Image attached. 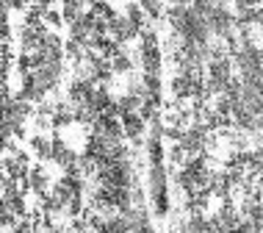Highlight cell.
I'll use <instances>...</instances> for the list:
<instances>
[{
	"instance_id": "3",
	"label": "cell",
	"mask_w": 263,
	"mask_h": 233,
	"mask_svg": "<svg viewBox=\"0 0 263 233\" xmlns=\"http://www.w3.org/2000/svg\"><path fill=\"white\" fill-rule=\"evenodd\" d=\"M172 92H175V97H197V95H202L200 69H186V73H177V78L172 81Z\"/></svg>"
},
{
	"instance_id": "6",
	"label": "cell",
	"mask_w": 263,
	"mask_h": 233,
	"mask_svg": "<svg viewBox=\"0 0 263 233\" xmlns=\"http://www.w3.org/2000/svg\"><path fill=\"white\" fill-rule=\"evenodd\" d=\"M202 147H205V133L200 131V128H191V131H186L183 133V139H180V150L186 153V155H200L202 153Z\"/></svg>"
},
{
	"instance_id": "11",
	"label": "cell",
	"mask_w": 263,
	"mask_h": 233,
	"mask_svg": "<svg viewBox=\"0 0 263 233\" xmlns=\"http://www.w3.org/2000/svg\"><path fill=\"white\" fill-rule=\"evenodd\" d=\"M144 11H150V14H158V11H161V6H158V3H144Z\"/></svg>"
},
{
	"instance_id": "12",
	"label": "cell",
	"mask_w": 263,
	"mask_h": 233,
	"mask_svg": "<svg viewBox=\"0 0 263 233\" xmlns=\"http://www.w3.org/2000/svg\"><path fill=\"white\" fill-rule=\"evenodd\" d=\"M147 233H153V230H147Z\"/></svg>"
},
{
	"instance_id": "10",
	"label": "cell",
	"mask_w": 263,
	"mask_h": 233,
	"mask_svg": "<svg viewBox=\"0 0 263 233\" xmlns=\"http://www.w3.org/2000/svg\"><path fill=\"white\" fill-rule=\"evenodd\" d=\"M111 69H117V73H130V59H127L125 53H114Z\"/></svg>"
},
{
	"instance_id": "5",
	"label": "cell",
	"mask_w": 263,
	"mask_h": 233,
	"mask_svg": "<svg viewBox=\"0 0 263 233\" xmlns=\"http://www.w3.org/2000/svg\"><path fill=\"white\" fill-rule=\"evenodd\" d=\"M141 61H144L147 75H158V69H161V53H158V45H155V37H153V33H144V45H141Z\"/></svg>"
},
{
	"instance_id": "9",
	"label": "cell",
	"mask_w": 263,
	"mask_h": 233,
	"mask_svg": "<svg viewBox=\"0 0 263 233\" xmlns=\"http://www.w3.org/2000/svg\"><path fill=\"white\" fill-rule=\"evenodd\" d=\"M31 147H33V153H36L39 158H50L53 150H55V147L47 142L45 136H33V139H31Z\"/></svg>"
},
{
	"instance_id": "8",
	"label": "cell",
	"mask_w": 263,
	"mask_h": 233,
	"mask_svg": "<svg viewBox=\"0 0 263 233\" xmlns=\"http://www.w3.org/2000/svg\"><path fill=\"white\" fill-rule=\"evenodd\" d=\"M47 186H50V181H47V172H45V169H31V189H33V192H36V194H45L47 192Z\"/></svg>"
},
{
	"instance_id": "4",
	"label": "cell",
	"mask_w": 263,
	"mask_h": 233,
	"mask_svg": "<svg viewBox=\"0 0 263 233\" xmlns=\"http://www.w3.org/2000/svg\"><path fill=\"white\" fill-rule=\"evenodd\" d=\"M205 20H208V28L211 33H216V37H224V39H233V17L227 14L224 9H208V14H205Z\"/></svg>"
},
{
	"instance_id": "1",
	"label": "cell",
	"mask_w": 263,
	"mask_h": 233,
	"mask_svg": "<svg viewBox=\"0 0 263 233\" xmlns=\"http://www.w3.org/2000/svg\"><path fill=\"white\" fill-rule=\"evenodd\" d=\"M150 200L155 211H158V217L166 214L169 203H166V172H163V167H153L150 169Z\"/></svg>"
},
{
	"instance_id": "2",
	"label": "cell",
	"mask_w": 263,
	"mask_h": 233,
	"mask_svg": "<svg viewBox=\"0 0 263 233\" xmlns=\"http://www.w3.org/2000/svg\"><path fill=\"white\" fill-rule=\"evenodd\" d=\"M233 83V73H230V61L227 59H216L208 64V89L224 95L227 86Z\"/></svg>"
},
{
	"instance_id": "7",
	"label": "cell",
	"mask_w": 263,
	"mask_h": 233,
	"mask_svg": "<svg viewBox=\"0 0 263 233\" xmlns=\"http://www.w3.org/2000/svg\"><path fill=\"white\" fill-rule=\"evenodd\" d=\"M122 128L127 133V139H139L144 133V119L139 114H122Z\"/></svg>"
}]
</instances>
